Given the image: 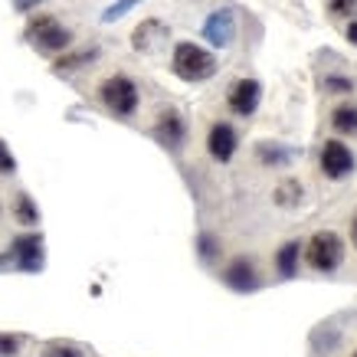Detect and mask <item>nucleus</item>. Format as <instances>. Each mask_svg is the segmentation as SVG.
<instances>
[{
	"instance_id": "f257e3e1",
	"label": "nucleus",
	"mask_w": 357,
	"mask_h": 357,
	"mask_svg": "<svg viewBox=\"0 0 357 357\" xmlns=\"http://www.w3.org/2000/svg\"><path fill=\"white\" fill-rule=\"evenodd\" d=\"M171 66L184 82H204V79H210L213 73H217V59H213V53H206L204 46H197V43H177L174 46Z\"/></svg>"
},
{
	"instance_id": "f03ea898",
	"label": "nucleus",
	"mask_w": 357,
	"mask_h": 357,
	"mask_svg": "<svg viewBox=\"0 0 357 357\" xmlns=\"http://www.w3.org/2000/svg\"><path fill=\"white\" fill-rule=\"evenodd\" d=\"M344 259V243L335 229H321L305 243V266L314 272H331Z\"/></svg>"
},
{
	"instance_id": "7ed1b4c3",
	"label": "nucleus",
	"mask_w": 357,
	"mask_h": 357,
	"mask_svg": "<svg viewBox=\"0 0 357 357\" xmlns=\"http://www.w3.org/2000/svg\"><path fill=\"white\" fill-rule=\"evenodd\" d=\"M98 102L112 112V115H119V119H128L138 112V86H135V79L128 76H109L102 86H98Z\"/></svg>"
},
{
	"instance_id": "20e7f679",
	"label": "nucleus",
	"mask_w": 357,
	"mask_h": 357,
	"mask_svg": "<svg viewBox=\"0 0 357 357\" xmlns=\"http://www.w3.org/2000/svg\"><path fill=\"white\" fill-rule=\"evenodd\" d=\"M26 36H30V43L40 50V53H63L66 46L73 43V30H66L63 23L50 17V13H40V17H33L30 26H26Z\"/></svg>"
},
{
	"instance_id": "39448f33",
	"label": "nucleus",
	"mask_w": 357,
	"mask_h": 357,
	"mask_svg": "<svg viewBox=\"0 0 357 357\" xmlns=\"http://www.w3.org/2000/svg\"><path fill=\"white\" fill-rule=\"evenodd\" d=\"M318 164H321V174L328 181H344L347 174L354 171V151L347 148L341 138H328L321 144V154H318Z\"/></svg>"
},
{
	"instance_id": "423d86ee",
	"label": "nucleus",
	"mask_w": 357,
	"mask_h": 357,
	"mask_svg": "<svg viewBox=\"0 0 357 357\" xmlns=\"http://www.w3.org/2000/svg\"><path fill=\"white\" fill-rule=\"evenodd\" d=\"M236 128L229 125V121H213L210 125V131H206V151H210V158L220 164H227L233 154H236Z\"/></svg>"
},
{
	"instance_id": "0eeeda50",
	"label": "nucleus",
	"mask_w": 357,
	"mask_h": 357,
	"mask_svg": "<svg viewBox=\"0 0 357 357\" xmlns=\"http://www.w3.org/2000/svg\"><path fill=\"white\" fill-rule=\"evenodd\" d=\"M259 98H262V89L256 79H236L227 96V105L236 115H252V112L259 109Z\"/></svg>"
},
{
	"instance_id": "6e6552de",
	"label": "nucleus",
	"mask_w": 357,
	"mask_h": 357,
	"mask_svg": "<svg viewBox=\"0 0 357 357\" xmlns=\"http://www.w3.org/2000/svg\"><path fill=\"white\" fill-rule=\"evenodd\" d=\"M154 135H158V141H164L167 148H177L187 135V125H184V119H181V112L164 109L161 115H158V121H154Z\"/></svg>"
},
{
	"instance_id": "1a4fd4ad",
	"label": "nucleus",
	"mask_w": 357,
	"mask_h": 357,
	"mask_svg": "<svg viewBox=\"0 0 357 357\" xmlns=\"http://www.w3.org/2000/svg\"><path fill=\"white\" fill-rule=\"evenodd\" d=\"M13 259L20 262V269H40L43 262V243L40 236H20L13 243Z\"/></svg>"
},
{
	"instance_id": "9d476101",
	"label": "nucleus",
	"mask_w": 357,
	"mask_h": 357,
	"mask_svg": "<svg viewBox=\"0 0 357 357\" xmlns=\"http://www.w3.org/2000/svg\"><path fill=\"white\" fill-rule=\"evenodd\" d=\"M227 282L236 289V292H249V289H256V269H252V262L246 259H236L227 266Z\"/></svg>"
},
{
	"instance_id": "9b49d317",
	"label": "nucleus",
	"mask_w": 357,
	"mask_h": 357,
	"mask_svg": "<svg viewBox=\"0 0 357 357\" xmlns=\"http://www.w3.org/2000/svg\"><path fill=\"white\" fill-rule=\"evenodd\" d=\"M331 128L337 135H357V105L354 102H341L335 112H331Z\"/></svg>"
},
{
	"instance_id": "f8f14e48",
	"label": "nucleus",
	"mask_w": 357,
	"mask_h": 357,
	"mask_svg": "<svg viewBox=\"0 0 357 357\" xmlns=\"http://www.w3.org/2000/svg\"><path fill=\"white\" fill-rule=\"evenodd\" d=\"M298 256H302V243L295 239V243H289V246L279 249V256H275V262H279V272L282 275H292L295 266H298Z\"/></svg>"
},
{
	"instance_id": "ddd939ff",
	"label": "nucleus",
	"mask_w": 357,
	"mask_h": 357,
	"mask_svg": "<svg viewBox=\"0 0 357 357\" xmlns=\"http://www.w3.org/2000/svg\"><path fill=\"white\" fill-rule=\"evenodd\" d=\"M13 217L20 220V223H36L40 220V213H36V204H33L26 194L17 197V204H13Z\"/></svg>"
},
{
	"instance_id": "4468645a",
	"label": "nucleus",
	"mask_w": 357,
	"mask_h": 357,
	"mask_svg": "<svg viewBox=\"0 0 357 357\" xmlns=\"http://www.w3.org/2000/svg\"><path fill=\"white\" fill-rule=\"evenodd\" d=\"M43 357H82L76 344H69V341H50L43 347Z\"/></svg>"
},
{
	"instance_id": "2eb2a0df",
	"label": "nucleus",
	"mask_w": 357,
	"mask_h": 357,
	"mask_svg": "<svg viewBox=\"0 0 357 357\" xmlns=\"http://www.w3.org/2000/svg\"><path fill=\"white\" fill-rule=\"evenodd\" d=\"M331 17H357V0H328Z\"/></svg>"
},
{
	"instance_id": "dca6fc26",
	"label": "nucleus",
	"mask_w": 357,
	"mask_h": 357,
	"mask_svg": "<svg viewBox=\"0 0 357 357\" xmlns=\"http://www.w3.org/2000/svg\"><path fill=\"white\" fill-rule=\"evenodd\" d=\"M13 171H17V161H13L10 148L0 141V174H13Z\"/></svg>"
},
{
	"instance_id": "f3484780",
	"label": "nucleus",
	"mask_w": 357,
	"mask_h": 357,
	"mask_svg": "<svg viewBox=\"0 0 357 357\" xmlns=\"http://www.w3.org/2000/svg\"><path fill=\"white\" fill-rule=\"evenodd\" d=\"M325 86L331 89V92H354V82H351V79H344V76H328Z\"/></svg>"
},
{
	"instance_id": "a211bd4d",
	"label": "nucleus",
	"mask_w": 357,
	"mask_h": 357,
	"mask_svg": "<svg viewBox=\"0 0 357 357\" xmlns=\"http://www.w3.org/2000/svg\"><path fill=\"white\" fill-rule=\"evenodd\" d=\"M20 351V337H13V335H0V354H17Z\"/></svg>"
},
{
	"instance_id": "6ab92c4d",
	"label": "nucleus",
	"mask_w": 357,
	"mask_h": 357,
	"mask_svg": "<svg viewBox=\"0 0 357 357\" xmlns=\"http://www.w3.org/2000/svg\"><path fill=\"white\" fill-rule=\"evenodd\" d=\"M344 36H347V40H351V43H354V46H357V20H351V23H347V30H344Z\"/></svg>"
},
{
	"instance_id": "aec40b11",
	"label": "nucleus",
	"mask_w": 357,
	"mask_h": 357,
	"mask_svg": "<svg viewBox=\"0 0 357 357\" xmlns=\"http://www.w3.org/2000/svg\"><path fill=\"white\" fill-rule=\"evenodd\" d=\"M200 249H204V256H210V252H217V243H210V236L200 239Z\"/></svg>"
},
{
	"instance_id": "412c9836",
	"label": "nucleus",
	"mask_w": 357,
	"mask_h": 357,
	"mask_svg": "<svg viewBox=\"0 0 357 357\" xmlns=\"http://www.w3.org/2000/svg\"><path fill=\"white\" fill-rule=\"evenodd\" d=\"M351 243H354V249H357V220L351 223Z\"/></svg>"
},
{
	"instance_id": "4be33fe9",
	"label": "nucleus",
	"mask_w": 357,
	"mask_h": 357,
	"mask_svg": "<svg viewBox=\"0 0 357 357\" xmlns=\"http://www.w3.org/2000/svg\"><path fill=\"white\" fill-rule=\"evenodd\" d=\"M351 357H357V351H354V354H351Z\"/></svg>"
}]
</instances>
